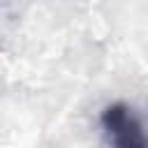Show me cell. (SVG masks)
Segmentation results:
<instances>
[{"instance_id":"cell-1","label":"cell","mask_w":148,"mask_h":148,"mask_svg":"<svg viewBox=\"0 0 148 148\" xmlns=\"http://www.w3.org/2000/svg\"><path fill=\"white\" fill-rule=\"evenodd\" d=\"M102 127L113 148H148V136L139 118L120 102L102 111Z\"/></svg>"}]
</instances>
